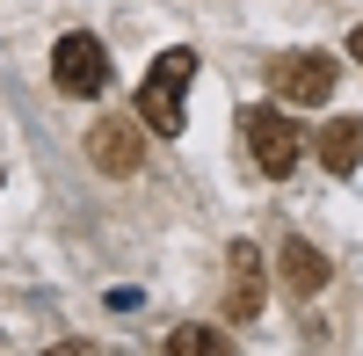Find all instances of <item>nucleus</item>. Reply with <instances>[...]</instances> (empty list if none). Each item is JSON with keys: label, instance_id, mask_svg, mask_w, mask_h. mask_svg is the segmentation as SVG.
<instances>
[{"label": "nucleus", "instance_id": "f03ea898", "mask_svg": "<svg viewBox=\"0 0 363 356\" xmlns=\"http://www.w3.org/2000/svg\"><path fill=\"white\" fill-rule=\"evenodd\" d=\"M335 80H342V66L327 51H277L269 58V95L291 102V109H327Z\"/></svg>", "mask_w": 363, "mask_h": 356}, {"label": "nucleus", "instance_id": "1a4fd4ad", "mask_svg": "<svg viewBox=\"0 0 363 356\" xmlns=\"http://www.w3.org/2000/svg\"><path fill=\"white\" fill-rule=\"evenodd\" d=\"M233 342L218 335V328H174L167 335V356H225Z\"/></svg>", "mask_w": 363, "mask_h": 356}, {"label": "nucleus", "instance_id": "7ed1b4c3", "mask_svg": "<svg viewBox=\"0 0 363 356\" xmlns=\"http://www.w3.org/2000/svg\"><path fill=\"white\" fill-rule=\"evenodd\" d=\"M51 87H58V95H73V102H95L102 87H109V51H102V37L66 29V37L51 44Z\"/></svg>", "mask_w": 363, "mask_h": 356}, {"label": "nucleus", "instance_id": "39448f33", "mask_svg": "<svg viewBox=\"0 0 363 356\" xmlns=\"http://www.w3.org/2000/svg\"><path fill=\"white\" fill-rule=\"evenodd\" d=\"M87 160L102 174H138L145 167V138L131 116H95V131H87Z\"/></svg>", "mask_w": 363, "mask_h": 356}, {"label": "nucleus", "instance_id": "6e6552de", "mask_svg": "<svg viewBox=\"0 0 363 356\" xmlns=\"http://www.w3.org/2000/svg\"><path fill=\"white\" fill-rule=\"evenodd\" d=\"M233 291H225V320H255L262 313V255L255 240H233Z\"/></svg>", "mask_w": 363, "mask_h": 356}, {"label": "nucleus", "instance_id": "f257e3e1", "mask_svg": "<svg viewBox=\"0 0 363 356\" xmlns=\"http://www.w3.org/2000/svg\"><path fill=\"white\" fill-rule=\"evenodd\" d=\"M189 80H196V51H189V44H174V51H160L153 66H145V80H138V116H145L160 138H174L182 116H189V109H182Z\"/></svg>", "mask_w": 363, "mask_h": 356}, {"label": "nucleus", "instance_id": "9d476101", "mask_svg": "<svg viewBox=\"0 0 363 356\" xmlns=\"http://www.w3.org/2000/svg\"><path fill=\"white\" fill-rule=\"evenodd\" d=\"M349 58H356V66H363V29H356V37H349Z\"/></svg>", "mask_w": 363, "mask_h": 356}, {"label": "nucleus", "instance_id": "0eeeda50", "mask_svg": "<svg viewBox=\"0 0 363 356\" xmlns=\"http://www.w3.org/2000/svg\"><path fill=\"white\" fill-rule=\"evenodd\" d=\"M277 284L291 291V299H320L327 291V255L313 240H284L277 247Z\"/></svg>", "mask_w": 363, "mask_h": 356}, {"label": "nucleus", "instance_id": "423d86ee", "mask_svg": "<svg viewBox=\"0 0 363 356\" xmlns=\"http://www.w3.org/2000/svg\"><path fill=\"white\" fill-rule=\"evenodd\" d=\"M313 160L327 174H356L363 167V116H327L313 131Z\"/></svg>", "mask_w": 363, "mask_h": 356}, {"label": "nucleus", "instance_id": "20e7f679", "mask_svg": "<svg viewBox=\"0 0 363 356\" xmlns=\"http://www.w3.org/2000/svg\"><path fill=\"white\" fill-rule=\"evenodd\" d=\"M240 138H247V160L269 174V182H284V174L298 167V153H306L298 131H291V116L269 109V102H247V109H240Z\"/></svg>", "mask_w": 363, "mask_h": 356}]
</instances>
